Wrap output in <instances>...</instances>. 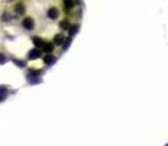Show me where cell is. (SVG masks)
<instances>
[{
	"label": "cell",
	"mask_w": 168,
	"mask_h": 146,
	"mask_svg": "<svg viewBox=\"0 0 168 146\" xmlns=\"http://www.w3.org/2000/svg\"><path fill=\"white\" fill-rule=\"evenodd\" d=\"M63 5H64V10H72L75 8V5H78L76 2H63Z\"/></svg>",
	"instance_id": "8"
},
{
	"label": "cell",
	"mask_w": 168,
	"mask_h": 146,
	"mask_svg": "<svg viewBox=\"0 0 168 146\" xmlns=\"http://www.w3.org/2000/svg\"><path fill=\"white\" fill-rule=\"evenodd\" d=\"M2 100H3V96H0V101H2Z\"/></svg>",
	"instance_id": "11"
},
{
	"label": "cell",
	"mask_w": 168,
	"mask_h": 146,
	"mask_svg": "<svg viewBox=\"0 0 168 146\" xmlns=\"http://www.w3.org/2000/svg\"><path fill=\"white\" fill-rule=\"evenodd\" d=\"M25 10H27V6L23 5V3H16L15 5V13L22 16V15H25Z\"/></svg>",
	"instance_id": "5"
},
{
	"label": "cell",
	"mask_w": 168,
	"mask_h": 146,
	"mask_svg": "<svg viewBox=\"0 0 168 146\" xmlns=\"http://www.w3.org/2000/svg\"><path fill=\"white\" fill-rule=\"evenodd\" d=\"M6 61V57H5V54H0V63H5Z\"/></svg>",
	"instance_id": "10"
},
{
	"label": "cell",
	"mask_w": 168,
	"mask_h": 146,
	"mask_svg": "<svg viewBox=\"0 0 168 146\" xmlns=\"http://www.w3.org/2000/svg\"><path fill=\"white\" fill-rule=\"evenodd\" d=\"M47 16L50 19H59L60 18V9L57 6H50L48 10H47Z\"/></svg>",
	"instance_id": "2"
},
{
	"label": "cell",
	"mask_w": 168,
	"mask_h": 146,
	"mask_svg": "<svg viewBox=\"0 0 168 146\" xmlns=\"http://www.w3.org/2000/svg\"><path fill=\"white\" fill-rule=\"evenodd\" d=\"M38 57H41V50L40 48H34V50H31L29 54H28V59H31V60L38 59Z\"/></svg>",
	"instance_id": "6"
},
{
	"label": "cell",
	"mask_w": 168,
	"mask_h": 146,
	"mask_svg": "<svg viewBox=\"0 0 168 146\" xmlns=\"http://www.w3.org/2000/svg\"><path fill=\"white\" fill-rule=\"evenodd\" d=\"M54 61H56L54 54H47V56H44V63L45 64H53Z\"/></svg>",
	"instance_id": "7"
},
{
	"label": "cell",
	"mask_w": 168,
	"mask_h": 146,
	"mask_svg": "<svg viewBox=\"0 0 168 146\" xmlns=\"http://www.w3.org/2000/svg\"><path fill=\"white\" fill-rule=\"evenodd\" d=\"M60 27H61V28H69V20H66V19H64V20L60 23Z\"/></svg>",
	"instance_id": "9"
},
{
	"label": "cell",
	"mask_w": 168,
	"mask_h": 146,
	"mask_svg": "<svg viewBox=\"0 0 168 146\" xmlns=\"http://www.w3.org/2000/svg\"><path fill=\"white\" fill-rule=\"evenodd\" d=\"M53 50H54V45L50 41H45L44 45H42V48H41V51L42 53H47V54H53Z\"/></svg>",
	"instance_id": "4"
},
{
	"label": "cell",
	"mask_w": 168,
	"mask_h": 146,
	"mask_svg": "<svg viewBox=\"0 0 168 146\" xmlns=\"http://www.w3.org/2000/svg\"><path fill=\"white\" fill-rule=\"evenodd\" d=\"M64 41H66V37H64V34H63V32L56 34V35L53 37V45H61Z\"/></svg>",
	"instance_id": "3"
},
{
	"label": "cell",
	"mask_w": 168,
	"mask_h": 146,
	"mask_svg": "<svg viewBox=\"0 0 168 146\" xmlns=\"http://www.w3.org/2000/svg\"><path fill=\"white\" fill-rule=\"evenodd\" d=\"M22 25H23V28H25V29L32 31L35 28V20L31 16H25V18H23V20H22Z\"/></svg>",
	"instance_id": "1"
}]
</instances>
